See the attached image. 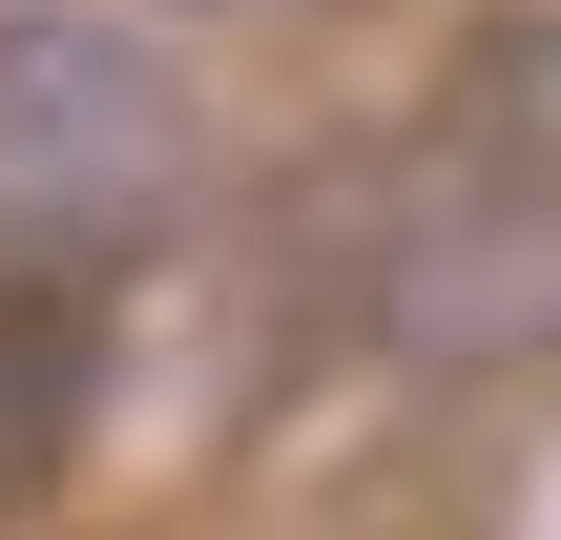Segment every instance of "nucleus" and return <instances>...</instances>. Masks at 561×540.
<instances>
[{"mask_svg": "<svg viewBox=\"0 0 561 540\" xmlns=\"http://www.w3.org/2000/svg\"><path fill=\"white\" fill-rule=\"evenodd\" d=\"M125 21H208V0H125Z\"/></svg>", "mask_w": 561, "mask_h": 540, "instance_id": "nucleus-2", "label": "nucleus"}, {"mask_svg": "<svg viewBox=\"0 0 561 540\" xmlns=\"http://www.w3.org/2000/svg\"><path fill=\"white\" fill-rule=\"evenodd\" d=\"M208 146L187 104V42L125 21V0H0V229L21 250H83L125 208H167Z\"/></svg>", "mask_w": 561, "mask_h": 540, "instance_id": "nucleus-1", "label": "nucleus"}]
</instances>
